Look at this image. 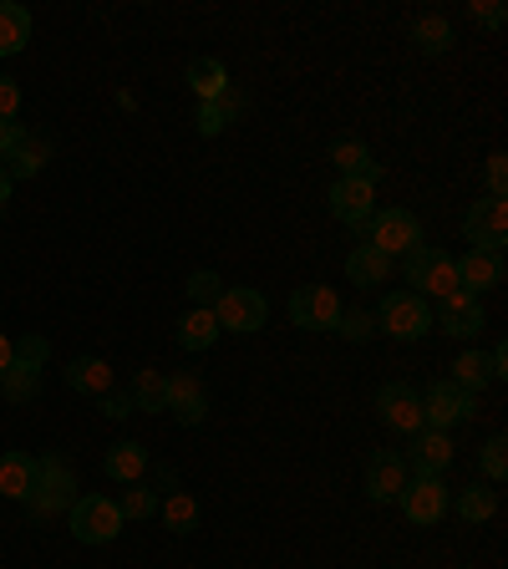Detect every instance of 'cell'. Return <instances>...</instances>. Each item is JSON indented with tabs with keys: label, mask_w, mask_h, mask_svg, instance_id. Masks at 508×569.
<instances>
[{
	"label": "cell",
	"mask_w": 508,
	"mask_h": 569,
	"mask_svg": "<svg viewBox=\"0 0 508 569\" xmlns=\"http://www.w3.org/2000/svg\"><path fill=\"white\" fill-rule=\"evenodd\" d=\"M47 356H51L47 336H21V341H11V367H6V377H0L6 402L26 407V402L41 397V367H47Z\"/></svg>",
	"instance_id": "2"
},
{
	"label": "cell",
	"mask_w": 508,
	"mask_h": 569,
	"mask_svg": "<svg viewBox=\"0 0 508 569\" xmlns=\"http://www.w3.org/2000/svg\"><path fill=\"white\" fill-rule=\"evenodd\" d=\"M462 239H468V249L504 254V244H508V199H478L474 209L462 213Z\"/></svg>",
	"instance_id": "9"
},
{
	"label": "cell",
	"mask_w": 508,
	"mask_h": 569,
	"mask_svg": "<svg viewBox=\"0 0 508 569\" xmlns=\"http://www.w3.org/2000/svg\"><path fill=\"white\" fill-rule=\"evenodd\" d=\"M407 462L402 452H391V448H377L367 458V498L371 503H397V493L407 488Z\"/></svg>",
	"instance_id": "16"
},
{
	"label": "cell",
	"mask_w": 508,
	"mask_h": 569,
	"mask_svg": "<svg viewBox=\"0 0 508 569\" xmlns=\"http://www.w3.org/2000/svg\"><path fill=\"white\" fill-rule=\"evenodd\" d=\"M189 87L199 102H213V97L229 92V67L219 57H193L189 61Z\"/></svg>",
	"instance_id": "24"
},
{
	"label": "cell",
	"mask_w": 508,
	"mask_h": 569,
	"mask_svg": "<svg viewBox=\"0 0 508 569\" xmlns=\"http://www.w3.org/2000/svg\"><path fill=\"white\" fill-rule=\"evenodd\" d=\"M16 112H21V82L0 71V122H16Z\"/></svg>",
	"instance_id": "38"
},
{
	"label": "cell",
	"mask_w": 508,
	"mask_h": 569,
	"mask_svg": "<svg viewBox=\"0 0 508 569\" xmlns=\"http://www.w3.org/2000/svg\"><path fill=\"white\" fill-rule=\"evenodd\" d=\"M132 407L138 412H168V377L163 371H153V367H142L138 377H132Z\"/></svg>",
	"instance_id": "27"
},
{
	"label": "cell",
	"mask_w": 508,
	"mask_h": 569,
	"mask_svg": "<svg viewBox=\"0 0 508 569\" xmlns=\"http://www.w3.org/2000/svg\"><path fill=\"white\" fill-rule=\"evenodd\" d=\"M173 336H178V346H183V351H209V346L219 341L225 331H219V320H213V310L193 306L189 316L178 320V331H173Z\"/></svg>",
	"instance_id": "25"
},
{
	"label": "cell",
	"mask_w": 508,
	"mask_h": 569,
	"mask_svg": "<svg viewBox=\"0 0 508 569\" xmlns=\"http://www.w3.org/2000/svg\"><path fill=\"white\" fill-rule=\"evenodd\" d=\"M0 168H6V178H11V183H16V178H31V173H41V168H47V142L26 138L21 148H16V153L6 158V163H0Z\"/></svg>",
	"instance_id": "33"
},
{
	"label": "cell",
	"mask_w": 508,
	"mask_h": 569,
	"mask_svg": "<svg viewBox=\"0 0 508 569\" xmlns=\"http://www.w3.org/2000/svg\"><path fill=\"white\" fill-rule=\"evenodd\" d=\"M484 473H488V483H504V478H508V442H504V432H494V438L484 442Z\"/></svg>",
	"instance_id": "37"
},
{
	"label": "cell",
	"mask_w": 508,
	"mask_h": 569,
	"mask_svg": "<svg viewBox=\"0 0 508 569\" xmlns=\"http://www.w3.org/2000/svg\"><path fill=\"white\" fill-rule=\"evenodd\" d=\"M377 331L391 341H422L432 331V300L412 296V290H391L377 310Z\"/></svg>",
	"instance_id": "4"
},
{
	"label": "cell",
	"mask_w": 508,
	"mask_h": 569,
	"mask_svg": "<svg viewBox=\"0 0 508 569\" xmlns=\"http://www.w3.org/2000/svg\"><path fill=\"white\" fill-rule=\"evenodd\" d=\"M97 402H102V417H118V422L138 412V407H132V397H128V391H118V387L107 391V397H97Z\"/></svg>",
	"instance_id": "40"
},
{
	"label": "cell",
	"mask_w": 508,
	"mask_h": 569,
	"mask_svg": "<svg viewBox=\"0 0 508 569\" xmlns=\"http://www.w3.org/2000/svg\"><path fill=\"white\" fill-rule=\"evenodd\" d=\"M377 417L391 427V432H402V438L422 432V427H427V417H422V391H412L407 381H387V387L377 391Z\"/></svg>",
	"instance_id": "12"
},
{
	"label": "cell",
	"mask_w": 508,
	"mask_h": 569,
	"mask_svg": "<svg viewBox=\"0 0 508 569\" xmlns=\"http://www.w3.org/2000/svg\"><path fill=\"white\" fill-rule=\"evenodd\" d=\"M31 483H36V458H31V452H21V448L0 452V493L16 498V503H26Z\"/></svg>",
	"instance_id": "19"
},
{
	"label": "cell",
	"mask_w": 508,
	"mask_h": 569,
	"mask_svg": "<svg viewBox=\"0 0 508 569\" xmlns=\"http://www.w3.org/2000/svg\"><path fill=\"white\" fill-rule=\"evenodd\" d=\"M432 326H438L442 336H458V341H468V336H478V331L488 326L484 300H478V296H462V290H452L448 300H438V310H432Z\"/></svg>",
	"instance_id": "15"
},
{
	"label": "cell",
	"mask_w": 508,
	"mask_h": 569,
	"mask_svg": "<svg viewBox=\"0 0 508 569\" xmlns=\"http://www.w3.org/2000/svg\"><path fill=\"white\" fill-rule=\"evenodd\" d=\"M336 336H346V341H371L377 336V316H367V310H341V326H336Z\"/></svg>",
	"instance_id": "36"
},
{
	"label": "cell",
	"mask_w": 508,
	"mask_h": 569,
	"mask_svg": "<svg viewBox=\"0 0 508 569\" xmlns=\"http://www.w3.org/2000/svg\"><path fill=\"white\" fill-rule=\"evenodd\" d=\"M102 468H107V478H118V483H142V473H148V448L142 442H112L107 448V458H102Z\"/></svg>",
	"instance_id": "20"
},
{
	"label": "cell",
	"mask_w": 508,
	"mask_h": 569,
	"mask_svg": "<svg viewBox=\"0 0 508 569\" xmlns=\"http://www.w3.org/2000/svg\"><path fill=\"white\" fill-rule=\"evenodd\" d=\"M458 264V290L462 296H484V290H498L504 284V254H488V249H468Z\"/></svg>",
	"instance_id": "17"
},
{
	"label": "cell",
	"mask_w": 508,
	"mask_h": 569,
	"mask_svg": "<svg viewBox=\"0 0 508 569\" xmlns=\"http://www.w3.org/2000/svg\"><path fill=\"white\" fill-rule=\"evenodd\" d=\"M331 213L346 229H367L377 213V183L367 178H336L331 183Z\"/></svg>",
	"instance_id": "14"
},
{
	"label": "cell",
	"mask_w": 508,
	"mask_h": 569,
	"mask_svg": "<svg viewBox=\"0 0 508 569\" xmlns=\"http://www.w3.org/2000/svg\"><path fill=\"white\" fill-rule=\"evenodd\" d=\"M265 316H270V300L255 290V284H225V296L213 300V320L219 331H235V336H249L260 331Z\"/></svg>",
	"instance_id": "6"
},
{
	"label": "cell",
	"mask_w": 508,
	"mask_h": 569,
	"mask_svg": "<svg viewBox=\"0 0 508 569\" xmlns=\"http://www.w3.org/2000/svg\"><path fill=\"white\" fill-rule=\"evenodd\" d=\"M31 41V11L16 0H0V57H16Z\"/></svg>",
	"instance_id": "26"
},
{
	"label": "cell",
	"mask_w": 508,
	"mask_h": 569,
	"mask_svg": "<svg viewBox=\"0 0 508 569\" xmlns=\"http://www.w3.org/2000/svg\"><path fill=\"white\" fill-rule=\"evenodd\" d=\"M26 503H31L36 519H57V513H67L77 503V473H71V462L61 452H41L36 458V483L26 493Z\"/></svg>",
	"instance_id": "1"
},
{
	"label": "cell",
	"mask_w": 508,
	"mask_h": 569,
	"mask_svg": "<svg viewBox=\"0 0 508 569\" xmlns=\"http://www.w3.org/2000/svg\"><path fill=\"white\" fill-rule=\"evenodd\" d=\"M402 280L412 284V296L422 300H448L452 290H458V264H452L448 249L438 244H417L412 254H402Z\"/></svg>",
	"instance_id": "3"
},
{
	"label": "cell",
	"mask_w": 508,
	"mask_h": 569,
	"mask_svg": "<svg viewBox=\"0 0 508 569\" xmlns=\"http://www.w3.org/2000/svg\"><path fill=\"white\" fill-rule=\"evenodd\" d=\"M183 290H189V300H193V306L213 310V300L225 296V280H219V274H213V270H193V274H189V284H183Z\"/></svg>",
	"instance_id": "35"
},
{
	"label": "cell",
	"mask_w": 508,
	"mask_h": 569,
	"mask_svg": "<svg viewBox=\"0 0 508 569\" xmlns=\"http://www.w3.org/2000/svg\"><path fill=\"white\" fill-rule=\"evenodd\" d=\"M67 513H71V539H82V545H112L122 533V523H128L107 493H82Z\"/></svg>",
	"instance_id": "5"
},
{
	"label": "cell",
	"mask_w": 508,
	"mask_h": 569,
	"mask_svg": "<svg viewBox=\"0 0 508 569\" xmlns=\"http://www.w3.org/2000/svg\"><path fill=\"white\" fill-rule=\"evenodd\" d=\"M508 193V158L494 153L488 158V199H504Z\"/></svg>",
	"instance_id": "39"
},
{
	"label": "cell",
	"mask_w": 508,
	"mask_h": 569,
	"mask_svg": "<svg viewBox=\"0 0 508 569\" xmlns=\"http://www.w3.org/2000/svg\"><path fill=\"white\" fill-rule=\"evenodd\" d=\"M67 387L82 391V397H107L112 391V367H107L102 356H77L67 367Z\"/></svg>",
	"instance_id": "21"
},
{
	"label": "cell",
	"mask_w": 508,
	"mask_h": 569,
	"mask_svg": "<svg viewBox=\"0 0 508 569\" xmlns=\"http://www.w3.org/2000/svg\"><path fill=\"white\" fill-rule=\"evenodd\" d=\"M448 381H458L462 391H474V397H478V391L494 381V361H488L484 351H462L458 361H452V377Z\"/></svg>",
	"instance_id": "30"
},
{
	"label": "cell",
	"mask_w": 508,
	"mask_h": 569,
	"mask_svg": "<svg viewBox=\"0 0 508 569\" xmlns=\"http://www.w3.org/2000/svg\"><path fill=\"white\" fill-rule=\"evenodd\" d=\"M11 203V178H6V168H0V209Z\"/></svg>",
	"instance_id": "44"
},
{
	"label": "cell",
	"mask_w": 508,
	"mask_h": 569,
	"mask_svg": "<svg viewBox=\"0 0 508 569\" xmlns=\"http://www.w3.org/2000/svg\"><path fill=\"white\" fill-rule=\"evenodd\" d=\"M21 142H26V128H21V122H0V163H6V158H11Z\"/></svg>",
	"instance_id": "42"
},
{
	"label": "cell",
	"mask_w": 508,
	"mask_h": 569,
	"mask_svg": "<svg viewBox=\"0 0 508 569\" xmlns=\"http://www.w3.org/2000/svg\"><path fill=\"white\" fill-rule=\"evenodd\" d=\"M498 513V488H462L458 493V519L462 523H488Z\"/></svg>",
	"instance_id": "32"
},
{
	"label": "cell",
	"mask_w": 508,
	"mask_h": 569,
	"mask_svg": "<svg viewBox=\"0 0 508 569\" xmlns=\"http://www.w3.org/2000/svg\"><path fill=\"white\" fill-rule=\"evenodd\" d=\"M118 509H122V519H153V513H158V493H153V488L128 483V488H122V498H118Z\"/></svg>",
	"instance_id": "34"
},
{
	"label": "cell",
	"mask_w": 508,
	"mask_h": 569,
	"mask_svg": "<svg viewBox=\"0 0 508 569\" xmlns=\"http://www.w3.org/2000/svg\"><path fill=\"white\" fill-rule=\"evenodd\" d=\"M158 513H163V529L168 533H193V529H199V503H193V493L158 498Z\"/></svg>",
	"instance_id": "29"
},
{
	"label": "cell",
	"mask_w": 508,
	"mask_h": 569,
	"mask_svg": "<svg viewBox=\"0 0 508 569\" xmlns=\"http://www.w3.org/2000/svg\"><path fill=\"white\" fill-rule=\"evenodd\" d=\"M6 367H11V336L0 331V377H6Z\"/></svg>",
	"instance_id": "43"
},
{
	"label": "cell",
	"mask_w": 508,
	"mask_h": 569,
	"mask_svg": "<svg viewBox=\"0 0 508 569\" xmlns=\"http://www.w3.org/2000/svg\"><path fill=\"white\" fill-rule=\"evenodd\" d=\"M412 41L422 57H442V51H452V26L448 16H422V21L412 26Z\"/></svg>",
	"instance_id": "31"
},
{
	"label": "cell",
	"mask_w": 508,
	"mask_h": 569,
	"mask_svg": "<svg viewBox=\"0 0 508 569\" xmlns=\"http://www.w3.org/2000/svg\"><path fill=\"white\" fill-rule=\"evenodd\" d=\"M239 107H245V102H239L235 87H229L225 97H213V102H199V122H193V128H199L203 138H219V132H225L229 122L239 118Z\"/></svg>",
	"instance_id": "28"
},
{
	"label": "cell",
	"mask_w": 508,
	"mask_h": 569,
	"mask_svg": "<svg viewBox=\"0 0 508 569\" xmlns=\"http://www.w3.org/2000/svg\"><path fill=\"white\" fill-rule=\"evenodd\" d=\"M367 244L381 249L387 260H397V254H412L417 244H422V219H417L412 209H377L367 224Z\"/></svg>",
	"instance_id": "7"
},
{
	"label": "cell",
	"mask_w": 508,
	"mask_h": 569,
	"mask_svg": "<svg viewBox=\"0 0 508 569\" xmlns=\"http://www.w3.org/2000/svg\"><path fill=\"white\" fill-rule=\"evenodd\" d=\"M402 462L412 478H442L452 468V438L438 427H422V432H412V448L402 452Z\"/></svg>",
	"instance_id": "13"
},
{
	"label": "cell",
	"mask_w": 508,
	"mask_h": 569,
	"mask_svg": "<svg viewBox=\"0 0 508 569\" xmlns=\"http://www.w3.org/2000/svg\"><path fill=\"white\" fill-rule=\"evenodd\" d=\"M168 412H173L183 427H199L203 417H209V397H203V387H199V377H193V371L168 377Z\"/></svg>",
	"instance_id": "18"
},
{
	"label": "cell",
	"mask_w": 508,
	"mask_h": 569,
	"mask_svg": "<svg viewBox=\"0 0 508 569\" xmlns=\"http://www.w3.org/2000/svg\"><path fill=\"white\" fill-rule=\"evenodd\" d=\"M346 280L351 284H387L391 280V260L381 254V249H371V244H356L351 254H346Z\"/></svg>",
	"instance_id": "23"
},
{
	"label": "cell",
	"mask_w": 508,
	"mask_h": 569,
	"mask_svg": "<svg viewBox=\"0 0 508 569\" xmlns=\"http://www.w3.org/2000/svg\"><path fill=\"white\" fill-rule=\"evenodd\" d=\"M341 296L331 284H296L290 290V320L300 331H336L341 326Z\"/></svg>",
	"instance_id": "8"
},
{
	"label": "cell",
	"mask_w": 508,
	"mask_h": 569,
	"mask_svg": "<svg viewBox=\"0 0 508 569\" xmlns=\"http://www.w3.org/2000/svg\"><path fill=\"white\" fill-rule=\"evenodd\" d=\"M331 163L341 168V178H367V183L381 178V163H371V153H367V142L361 138H336L331 142Z\"/></svg>",
	"instance_id": "22"
},
{
	"label": "cell",
	"mask_w": 508,
	"mask_h": 569,
	"mask_svg": "<svg viewBox=\"0 0 508 569\" xmlns=\"http://www.w3.org/2000/svg\"><path fill=\"white\" fill-rule=\"evenodd\" d=\"M397 503H402L407 523H417V529L442 523V519H448V509H452L448 483H442V478H407V488L397 493Z\"/></svg>",
	"instance_id": "10"
},
{
	"label": "cell",
	"mask_w": 508,
	"mask_h": 569,
	"mask_svg": "<svg viewBox=\"0 0 508 569\" xmlns=\"http://www.w3.org/2000/svg\"><path fill=\"white\" fill-rule=\"evenodd\" d=\"M474 412H478V397L462 391L458 381H432V387L422 391V417H427V427H438V432L468 422Z\"/></svg>",
	"instance_id": "11"
},
{
	"label": "cell",
	"mask_w": 508,
	"mask_h": 569,
	"mask_svg": "<svg viewBox=\"0 0 508 569\" xmlns=\"http://www.w3.org/2000/svg\"><path fill=\"white\" fill-rule=\"evenodd\" d=\"M468 16H474L478 26H488V31H498V26H504V6H494V0H474V6H468Z\"/></svg>",
	"instance_id": "41"
}]
</instances>
